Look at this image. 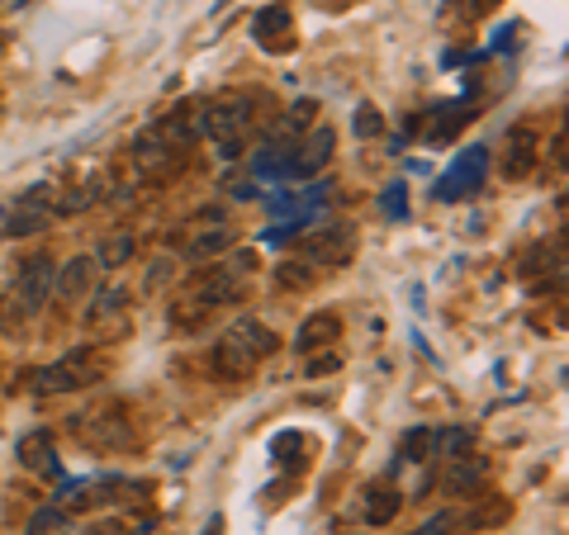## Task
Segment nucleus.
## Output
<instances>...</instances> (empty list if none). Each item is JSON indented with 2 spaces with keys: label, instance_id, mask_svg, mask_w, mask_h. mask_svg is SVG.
Instances as JSON below:
<instances>
[{
  "label": "nucleus",
  "instance_id": "f257e3e1",
  "mask_svg": "<svg viewBox=\"0 0 569 535\" xmlns=\"http://www.w3.org/2000/svg\"><path fill=\"white\" fill-rule=\"evenodd\" d=\"M280 351V336L257 323V317H238L233 327H228L219 342H213V374H223V380H247V374H257L261 361H271Z\"/></svg>",
  "mask_w": 569,
  "mask_h": 535
},
{
  "label": "nucleus",
  "instance_id": "f03ea898",
  "mask_svg": "<svg viewBox=\"0 0 569 535\" xmlns=\"http://www.w3.org/2000/svg\"><path fill=\"white\" fill-rule=\"evenodd\" d=\"M247 129H252V95L242 91H223L204 100V138L213 142V152L223 162H238L247 148Z\"/></svg>",
  "mask_w": 569,
  "mask_h": 535
},
{
  "label": "nucleus",
  "instance_id": "7ed1b4c3",
  "mask_svg": "<svg viewBox=\"0 0 569 535\" xmlns=\"http://www.w3.org/2000/svg\"><path fill=\"white\" fill-rule=\"evenodd\" d=\"M96 374L100 370H96L91 346H77V351H67L62 361H52L33 374V388H39V394H77V388L96 384Z\"/></svg>",
  "mask_w": 569,
  "mask_h": 535
},
{
  "label": "nucleus",
  "instance_id": "20e7f679",
  "mask_svg": "<svg viewBox=\"0 0 569 535\" xmlns=\"http://www.w3.org/2000/svg\"><path fill=\"white\" fill-rule=\"evenodd\" d=\"M247 294V275L228 271V265H209V271H200L190 280V299L181 303V309H228V303H238Z\"/></svg>",
  "mask_w": 569,
  "mask_h": 535
},
{
  "label": "nucleus",
  "instance_id": "39448f33",
  "mask_svg": "<svg viewBox=\"0 0 569 535\" xmlns=\"http://www.w3.org/2000/svg\"><path fill=\"white\" fill-rule=\"evenodd\" d=\"M356 256V228L351 223H328L318 233L305 238V261L313 271H332V265H347Z\"/></svg>",
  "mask_w": 569,
  "mask_h": 535
},
{
  "label": "nucleus",
  "instance_id": "423d86ee",
  "mask_svg": "<svg viewBox=\"0 0 569 535\" xmlns=\"http://www.w3.org/2000/svg\"><path fill=\"white\" fill-rule=\"evenodd\" d=\"M129 162H133V171L142 175V181H167V175L176 171V148L157 133V123H152V129H142L129 142Z\"/></svg>",
  "mask_w": 569,
  "mask_h": 535
},
{
  "label": "nucleus",
  "instance_id": "0eeeda50",
  "mask_svg": "<svg viewBox=\"0 0 569 535\" xmlns=\"http://www.w3.org/2000/svg\"><path fill=\"white\" fill-rule=\"evenodd\" d=\"M52 284H58V265H52L48 256H33L24 271H20V280H14V313L33 317V313H39L43 303H48Z\"/></svg>",
  "mask_w": 569,
  "mask_h": 535
},
{
  "label": "nucleus",
  "instance_id": "6e6552de",
  "mask_svg": "<svg viewBox=\"0 0 569 535\" xmlns=\"http://www.w3.org/2000/svg\"><path fill=\"white\" fill-rule=\"evenodd\" d=\"M81 441L96 451H123L133 441V422L123 417V407H100V413L81 417Z\"/></svg>",
  "mask_w": 569,
  "mask_h": 535
},
{
  "label": "nucleus",
  "instance_id": "1a4fd4ad",
  "mask_svg": "<svg viewBox=\"0 0 569 535\" xmlns=\"http://www.w3.org/2000/svg\"><path fill=\"white\" fill-rule=\"evenodd\" d=\"M14 460H20L29 474H43V478H52L62 470L58 465V441H52L48 426H33V432H24L20 445H14Z\"/></svg>",
  "mask_w": 569,
  "mask_h": 535
},
{
  "label": "nucleus",
  "instance_id": "9d476101",
  "mask_svg": "<svg viewBox=\"0 0 569 535\" xmlns=\"http://www.w3.org/2000/svg\"><path fill=\"white\" fill-rule=\"evenodd\" d=\"M157 133H162L176 152L194 148V142L204 138V100H186L181 110H171L162 123H157Z\"/></svg>",
  "mask_w": 569,
  "mask_h": 535
},
{
  "label": "nucleus",
  "instance_id": "9b49d317",
  "mask_svg": "<svg viewBox=\"0 0 569 535\" xmlns=\"http://www.w3.org/2000/svg\"><path fill=\"white\" fill-rule=\"evenodd\" d=\"M485 148H475V152H460V162L441 175L437 181V200H460L466 190H475L479 181H485Z\"/></svg>",
  "mask_w": 569,
  "mask_h": 535
},
{
  "label": "nucleus",
  "instance_id": "f8f14e48",
  "mask_svg": "<svg viewBox=\"0 0 569 535\" xmlns=\"http://www.w3.org/2000/svg\"><path fill=\"white\" fill-rule=\"evenodd\" d=\"M332 148H337V133L328 129V123H313V129H305V142L290 152L295 157V171H318V166H328V157H332Z\"/></svg>",
  "mask_w": 569,
  "mask_h": 535
},
{
  "label": "nucleus",
  "instance_id": "ddd939ff",
  "mask_svg": "<svg viewBox=\"0 0 569 535\" xmlns=\"http://www.w3.org/2000/svg\"><path fill=\"white\" fill-rule=\"evenodd\" d=\"M337 336H342V317L337 313H313V317H305V327L295 332V351L313 355L318 346H332Z\"/></svg>",
  "mask_w": 569,
  "mask_h": 535
},
{
  "label": "nucleus",
  "instance_id": "4468645a",
  "mask_svg": "<svg viewBox=\"0 0 569 535\" xmlns=\"http://www.w3.org/2000/svg\"><path fill=\"white\" fill-rule=\"evenodd\" d=\"M284 33H290V6H266V10H257L252 14V39L261 43V48H290L284 43Z\"/></svg>",
  "mask_w": 569,
  "mask_h": 535
},
{
  "label": "nucleus",
  "instance_id": "2eb2a0df",
  "mask_svg": "<svg viewBox=\"0 0 569 535\" xmlns=\"http://www.w3.org/2000/svg\"><path fill=\"white\" fill-rule=\"evenodd\" d=\"M485 474H489V465L479 455H460V460H451V470H447V478H441V488H447L451 497H470L479 484H485Z\"/></svg>",
  "mask_w": 569,
  "mask_h": 535
},
{
  "label": "nucleus",
  "instance_id": "dca6fc26",
  "mask_svg": "<svg viewBox=\"0 0 569 535\" xmlns=\"http://www.w3.org/2000/svg\"><path fill=\"white\" fill-rule=\"evenodd\" d=\"M133 252H138V238L129 233V228H110L104 242L96 246V265L100 271H123V265L133 261Z\"/></svg>",
  "mask_w": 569,
  "mask_h": 535
},
{
  "label": "nucleus",
  "instance_id": "f3484780",
  "mask_svg": "<svg viewBox=\"0 0 569 535\" xmlns=\"http://www.w3.org/2000/svg\"><path fill=\"white\" fill-rule=\"evenodd\" d=\"M96 275H100L96 256H71L62 271H58V284H52V290H58L62 299H81V294L96 284Z\"/></svg>",
  "mask_w": 569,
  "mask_h": 535
},
{
  "label": "nucleus",
  "instance_id": "a211bd4d",
  "mask_svg": "<svg viewBox=\"0 0 569 535\" xmlns=\"http://www.w3.org/2000/svg\"><path fill=\"white\" fill-rule=\"evenodd\" d=\"M399 488H389V484H370L366 497H361V516H366V526H389L399 516Z\"/></svg>",
  "mask_w": 569,
  "mask_h": 535
},
{
  "label": "nucleus",
  "instance_id": "6ab92c4d",
  "mask_svg": "<svg viewBox=\"0 0 569 535\" xmlns=\"http://www.w3.org/2000/svg\"><path fill=\"white\" fill-rule=\"evenodd\" d=\"M537 166V133L531 129H512L508 133V157H503V175L522 181V175Z\"/></svg>",
  "mask_w": 569,
  "mask_h": 535
},
{
  "label": "nucleus",
  "instance_id": "aec40b11",
  "mask_svg": "<svg viewBox=\"0 0 569 535\" xmlns=\"http://www.w3.org/2000/svg\"><path fill=\"white\" fill-rule=\"evenodd\" d=\"M228 246H233V228H223V223H213V228H204V233H190V242H186V261H213V256H223Z\"/></svg>",
  "mask_w": 569,
  "mask_h": 535
},
{
  "label": "nucleus",
  "instance_id": "412c9836",
  "mask_svg": "<svg viewBox=\"0 0 569 535\" xmlns=\"http://www.w3.org/2000/svg\"><path fill=\"white\" fill-rule=\"evenodd\" d=\"M437 426H408L403 441H399V460L408 465H422V460H437Z\"/></svg>",
  "mask_w": 569,
  "mask_h": 535
},
{
  "label": "nucleus",
  "instance_id": "4be33fe9",
  "mask_svg": "<svg viewBox=\"0 0 569 535\" xmlns=\"http://www.w3.org/2000/svg\"><path fill=\"white\" fill-rule=\"evenodd\" d=\"M441 460H460V455H475V432L470 426H441L437 432V451Z\"/></svg>",
  "mask_w": 569,
  "mask_h": 535
},
{
  "label": "nucleus",
  "instance_id": "5701e85b",
  "mask_svg": "<svg viewBox=\"0 0 569 535\" xmlns=\"http://www.w3.org/2000/svg\"><path fill=\"white\" fill-rule=\"evenodd\" d=\"M123 303H129V290H123V284H104V290H96V299H91V323L96 317L123 313Z\"/></svg>",
  "mask_w": 569,
  "mask_h": 535
},
{
  "label": "nucleus",
  "instance_id": "b1692460",
  "mask_svg": "<svg viewBox=\"0 0 569 535\" xmlns=\"http://www.w3.org/2000/svg\"><path fill=\"white\" fill-rule=\"evenodd\" d=\"M100 190H104V181H86L81 190H71L67 200L52 204V213H81V209H91V204L100 200Z\"/></svg>",
  "mask_w": 569,
  "mask_h": 535
},
{
  "label": "nucleus",
  "instance_id": "393cba45",
  "mask_svg": "<svg viewBox=\"0 0 569 535\" xmlns=\"http://www.w3.org/2000/svg\"><path fill=\"white\" fill-rule=\"evenodd\" d=\"M313 280H318V271L309 261H284L280 265V284H290V290H309Z\"/></svg>",
  "mask_w": 569,
  "mask_h": 535
},
{
  "label": "nucleus",
  "instance_id": "a878e982",
  "mask_svg": "<svg viewBox=\"0 0 569 535\" xmlns=\"http://www.w3.org/2000/svg\"><path fill=\"white\" fill-rule=\"evenodd\" d=\"M351 129H356V138H376V133L385 129V119H380V110H376V104H356V114H351Z\"/></svg>",
  "mask_w": 569,
  "mask_h": 535
},
{
  "label": "nucleus",
  "instance_id": "bb28decb",
  "mask_svg": "<svg viewBox=\"0 0 569 535\" xmlns=\"http://www.w3.org/2000/svg\"><path fill=\"white\" fill-rule=\"evenodd\" d=\"M171 275H176V256H157V261L148 265V290H162Z\"/></svg>",
  "mask_w": 569,
  "mask_h": 535
},
{
  "label": "nucleus",
  "instance_id": "cd10ccee",
  "mask_svg": "<svg viewBox=\"0 0 569 535\" xmlns=\"http://www.w3.org/2000/svg\"><path fill=\"white\" fill-rule=\"evenodd\" d=\"M52 526H62V516H58V507H48V512H39V516H33V522H29V535H48Z\"/></svg>",
  "mask_w": 569,
  "mask_h": 535
},
{
  "label": "nucleus",
  "instance_id": "c85d7f7f",
  "mask_svg": "<svg viewBox=\"0 0 569 535\" xmlns=\"http://www.w3.org/2000/svg\"><path fill=\"white\" fill-rule=\"evenodd\" d=\"M403 194H408L403 185H389V190H385V209H389V213H399V219L408 213V200H403Z\"/></svg>",
  "mask_w": 569,
  "mask_h": 535
},
{
  "label": "nucleus",
  "instance_id": "c756f323",
  "mask_svg": "<svg viewBox=\"0 0 569 535\" xmlns=\"http://www.w3.org/2000/svg\"><path fill=\"white\" fill-rule=\"evenodd\" d=\"M447 531H451V516L441 512V516H427V522H422L413 535H447Z\"/></svg>",
  "mask_w": 569,
  "mask_h": 535
},
{
  "label": "nucleus",
  "instance_id": "7c9ffc66",
  "mask_svg": "<svg viewBox=\"0 0 569 535\" xmlns=\"http://www.w3.org/2000/svg\"><path fill=\"white\" fill-rule=\"evenodd\" d=\"M200 535H223V516H209V522H204V531Z\"/></svg>",
  "mask_w": 569,
  "mask_h": 535
},
{
  "label": "nucleus",
  "instance_id": "2f4dec72",
  "mask_svg": "<svg viewBox=\"0 0 569 535\" xmlns=\"http://www.w3.org/2000/svg\"><path fill=\"white\" fill-rule=\"evenodd\" d=\"M219 6H228V0H219Z\"/></svg>",
  "mask_w": 569,
  "mask_h": 535
}]
</instances>
